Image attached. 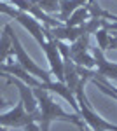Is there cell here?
Wrapping results in <instances>:
<instances>
[{
	"label": "cell",
	"instance_id": "cell-1",
	"mask_svg": "<svg viewBox=\"0 0 117 131\" xmlns=\"http://www.w3.org/2000/svg\"><path fill=\"white\" fill-rule=\"evenodd\" d=\"M88 82H89L88 77H80L77 88L73 89V94H75V100H77V105H79L77 114L84 121V124L89 128V131H117L115 124H112V122L105 121L103 117H100L96 112L91 108V105L88 103V98L84 94V86Z\"/></svg>",
	"mask_w": 117,
	"mask_h": 131
},
{
	"label": "cell",
	"instance_id": "cell-2",
	"mask_svg": "<svg viewBox=\"0 0 117 131\" xmlns=\"http://www.w3.org/2000/svg\"><path fill=\"white\" fill-rule=\"evenodd\" d=\"M7 26V31H9V37H10V44H12V52H14V56H16V60H18V65H19L21 68H25V70L28 72L30 75H33V77H37L39 81L46 82V84H51V72L47 70H42L39 65L35 63V61L30 58L28 54H26V51L23 49V46H21L19 39H18V35L14 33L12 30V26H10L9 23L5 25Z\"/></svg>",
	"mask_w": 117,
	"mask_h": 131
},
{
	"label": "cell",
	"instance_id": "cell-3",
	"mask_svg": "<svg viewBox=\"0 0 117 131\" xmlns=\"http://www.w3.org/2000/svg\"><path fill=\"white\" fill-rule=\"evenodd\" d=\"M101 26V19L98 18H91L89 21H86L84 25L80 26H54V28H47V31L51 33V37L58 42H70L73 44L75 40H79L80 37L84 35H91V33H96V30Z\"/></svg>",
	"mask_w": 117,
	"mask_h": 131
},
{
	"label": "cell",
	"instance_id": "cell-4",
	"mask_svg": "<svg viewBox=\"0 0 117 131\" xmlns=\"http://www.w3.org/2000/svg\"><path fill=\"white\" fill-rule=\"evenodd\" d=\"M31 122H40V112L37 110L33 114H28L25 110L23 101H19L10 112L0 115V126L5 128H26Z\"/></svg>",
	"mask_w": 117,
	"mask_h": 131
},
{
	"label": "cell",
	"instance_id": "cell-5",
	"mask_svg": "<svg viewBox=\"0 0 117 131\" xmlns=\"http://www.w3.org/2000/svg\"><path fill=\"white\" fill-rule=\"evenodd\" d=\"M89 37H91V35H84V37H80L79 40H75L70 46V58H72V61H73L77 67L93 70V67H94V58H93V54L89 52V51H91V47H89Z\"/></svg>",
	"mask_w": 117,
	"mask_h": 131
},
{
	"label": "cell",
	"instance_id": "cell-6",
	"mask_svg": "<svg viewBox=\"0 0 117 131\" xmlns=\"http://www.w3.org/2000/svg\"><path fill=\"white\" fill-rule=\"evenodd\" d=\"M91 54L94 58V79H105V81H115L117 82V65L110 63L105 58V52L100 47H91Z\"/></svg>",
	"mask_w": 117,
	"mask_h": 131
},
{
	"label": "cell",
	"instance_id": "cell-7",
	"mask_svg": "<svg viewBox=\"0 0 117 131\" xmlns=\"http://www.w3.org/2000/svg\"><path fill=\"white\" fill-rule=\"evenodd\" d=\"M10 2L16 5V9H19L23 12L30 14V16H33L35 19H42L44 26H47V28H54V26H61L63 25L59 19H54L52 16L46 14L33 0H10Z\"/></svg>",
	"mask_w": 117,
	"mask_h": 131
},
{
	"label": "cell",
	"instance_id": "cell-8",
	"mask_svg": "<svg viewBox=\"0 0 117 131\" xmlns=\"http://www.w3.org/2000/svg\"><path fill=\"white\" fill-rule=\"evenodd\" d=\"M0 77H4V79L7 81V86H16V88L19 89L21 101H23L25 110L28 112V114H33V112L39 110V103H37L33 93H31V88H28L25 82H21L19 79H16V77H12V75H7V73H0Z\"/></svg>",
	"mask_w": 117,
	"mask_h": 131
},
{
	"label": "cell",
	"instance_id": "cell-9",
	"mask_svg": "<svg viewBox=\"0 0 117 131\" xmlns=\"http://www.w3.org/2000/svg\"><path fill=\"white\" fill-rule=\"evenodd\" d=\"M88 2L89 0H59V14H58L59 21L65 25V23L68 21L70 16H72L79 7H84Z\"/></svg>",
	"mask_w": 117,
	"mask_h": 131
},
{
	"label": "cell",
	"instance_id": "cell-10",
	"mask_svg": "<svg viewBox=\"0 0 117 131\" xmlns=\"http://www.w3.org/2000/svg\"><path fill=\"white\" fill-rule=\"evenodd\" d=\"M12 44H10V37L7 26H4V30L0 31V65H4L5 61L12 56Z\"/></svg>",
	"mask_w": 117,
	"mask_h": 131
},
{
	"label": "cell",
	"instance_id": "cell-11",
	"mask_svg": "<svg viewBox=\"0 0 117 131\" xmlns=\"http://www.w3.org/2000/svg\"><path fill=\"white\" fill-rule=\"evenodd\" d=\"M91 19V16H89V10L88 7L84 5V7H79L72 16L68 18V21L65 23V26H80V25H84L86 21Z\"/></svg>",
	"mask_w": 117,
	"mask_h": 131
},
{
	"label": "cell",
	"instance_id": "cell-12",
	"mask_svg": "<svg viewBox=\"0 0 117 131\" xmlns=\"http://www.w3.org/2000/svg\"><path fill=\"white\" fill-rule=\"evenodd\" d=\"M96 40H98V47L105 52V49H108V42H110V33H108V30H105V28H98L96 30Z\"/></svg>",
	"mask_w": 117,
	"mask_h": 131
},
{
	"label": "cell",
	"instance_id": "cell-13",
	"mask_svg": "<svg viewBox=\"0 0 117 131\" xmlns=\"http://www.w3.org/2000/svg\"><path fill=\"white\" fill-rule=\"evenodd\" d=\"M89 82H93V84H94V86H96L98 89L101 91V93H105V94H107V96H110V98H114V100L117 101V94L115 93H114V91L110 89V88H108V86H105V84H103V82H100L98 81V79H91V81Z\"/></svg>",
	"mask_w": 117,
	"mask_h": 131
},
{
	"label": "cell",
	"instance_id": "cell-14",
	"mask_svg": "<svg viewBox=\"0 0 117 131\" xmlns=\"http://www.w3.org/2000/svg\"><path fill=\"white\" fill-rule=\"evenodd\" d=\"M25 131H40V128L37 126V122H31V124H28L25 128Z\"/></svg>",
	"mask_w": 117,
	"mask_h": 131
},
{
	"label": "cell",
	"instance_id": "cell-15",
	"mask_svg": "<svg viewBox=\"0 0 117 131\" xmlns=\"http://www.w3.org/2000/svg\"><path fill=\"white\" fill-rule=\"evenodd\" d=\"M108 47H112V49H117V37H110V42H108Z\"/></svg>",
	"mask_w": 117,
	"mask_h": 131
},
{
	"label": "cell",
	"instance_id": "cell-16",
	"mask_svg": "<svg viewBox=\"0 0 117 131\" xmlns=\"http://www.w3.org/2000/svg\"><path fill=\"white\" fill-rule=\"evenodd\" d=\"M4 107H7V101L4 100L2 96H0V108H4Z\"/></svg>",
	"mask_w": 117,
	"mask_h": 131
},
{
	"label": "cell",
	"instance_id": "cell-17",
	"mask_svg": "<svg viewBox=\"0 0 117 131\" xmlns=\"http://www.w3.org/2000/svg\"><path fill=\"white\" fill-rule=\"evenodd\" d=\"M0 131H7V128L5 126H0Z\"/></svg>",
	"mask_w": 117,
	"mask_h": 131
},
{
	"label": "cell",
	"instance_id": "cell-18",
	"mask_svg": "<svg viewBox=\"0 0 117 131\" xmlns=\"http://www.w3.org/2000/svg\"><path fill=\"white\" fill-rule=\"evenodd\" d=\"M112 35H114V37H117V31H112Z\"/></svg>",
	"mask_w": 117,
	"mask_h": 131
},
{
	"label": "cell",
	"instance_id": "cell-19",
	"mask_svg": "<svg viewBox=\"0 0 117 131\" xmlns=\"http://www.w3.org/2000/svg\"><path fill=\"white\" fill-rule=\"evenodd\" d=\"M91 2H94V0H91Z\"/></svg>",
	"mask_w": 117,
	"mask_h": 131
}]
</instances>
